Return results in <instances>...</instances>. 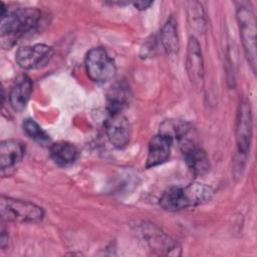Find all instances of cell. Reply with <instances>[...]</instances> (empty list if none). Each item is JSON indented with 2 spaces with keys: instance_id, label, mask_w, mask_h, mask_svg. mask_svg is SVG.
Returning a JSON list of instances; mask_svg holds the SVG:
<instances>
[{
  "instance_id": "9",
  "label": "cell",
  "mask_w": 257,
  "mask_h": 257,
  "mask_svg": "<svg viewBox=\"0 0 257 257\" xmlns=\"http://www.w3.org/2000/svg\"><path fill=\"white\" fill-rule=\"evenodd\" d=\"M104 130L108 141L113 147L123 149L128 145L132 128L128 119L122 113H108L104 121Z\"/></svg>"
},
{
  "instance_id": "7",
  "label": "cell",
  "mask_w": 257,
  "mask_h": 257,
  "mask_svg": "<svg viewBox=\"0 0 257 257\" xmlns=\"http://www.w3.org/2000/svg\"><path fill=\"white\" fill-rule=\"evenodd\" d=\"M253 134V118L252 110L249 100L246 97H242L238 104L236 122H235V136L236 144L239 154L247 155Z\"/></svg>"
},
{
  "instance_id": "1",
  "label": "cell",
  "mask_w": 257,
  "mask_h": 257,
  "mask_svg": "<svg viewBox=\"0 0 257 257\" xmlns=\"http://www.w3.org/2000/svg\"><path fill=\"white\" fill-rule=\"evenodd\" d=\"M214 191L202 183H192L186 187H171L160 198V206L169 212H177L188 207L204 204L211 200Z\"/></svg>"
},
{
  "instance_id": "18",
  "label": "cell",
  "mask_w": 257,
  "mask_h": 257,
  "mask_svg": "<svg viewBox=\"0 0 257 257\" xmlns=\"http://www.w3.org/2000/svg\"><path fill=\"white\" fill-rule=\"evenodd\" d=\"M22 126L24 133L33 141L41 144H45L49 141L48 135L41 128V126L34 119L26 118L23 121Z\"/></svg>"
},
{
  "instance_id": "20",
  "label": "cell",
  "mask_w": 257,
  "mask_h": 257,
  "mask_svg": "<svg viewBox=\"0 0 257 257\" xmlns=\"http://www.w3.org/2000/svg\"><path fill=\"white\" fill-rule=\"evenodd\" d=\"M152 4H153L152 1H137V2H134L135 7H136L137 9H139V10L148 9Z\"/></svg>"
},
{
  "instance_id": "12",
  "label": "cell",
  "mask_w": 257,
  "mask_h": 257,
  "mask_svg": "<svg viewBox=\"0 0 257 257\" xmlns=\"http://www.w3.org/2000/svg\"><path fill=\"white\" fill-rule=\"evenodd\" d=\"M173 141L169 135L164 133L153 137L149 143L146 167L153 168L167 162L171 155Z\"/></svg>"
},
{
  "instance_id": "16",
  "label": "cell",
  "mask_w": 257,
  "mask_h": 257,
  "mask_svg": "<svg viewBox=\"0 0 257 257\" xmlns=\"http://www.w3.org/2000/svg\"><path fill=\"white\" fill-rule=\"evenodd\" d=\"M177 24L175 17L171 16L162 27L159 35L160 44L168 54H176L180 47Z\"/></svg>"
},
{
  "instance_id": "11",
  "label": "cell",
  "mask_w": 257,
  "mask_h": 257,
  "mask_svg": "<svg viewBox=\"0 0 257 257\" xmlns=\"http://www.w3.org/2000/svg\"><path fill=\"white\" fill-rule=\"evenodd\" d=\"M185 157V162L191 173L197 177L206 175L210 170L209 157L195 141H188L180 145Z\"/></svg>"
},
{
  "instance_id": "5",
  "label": "cell",
  "mask_w": 257,
  "mask_h": 257,
  "mask_svg": "<svg viewBox=\"0 0 257 257\" xmlns=\"http://www.w3.org/2000/svg\"><path fill=\"white\" fill-rule=\"evenodd\" d=\"M87 76L96 83H105L113 78L115 65L106 50L102 47L91 48L85 56Z\"/></svg>"
},
{
  "instance_id": "19",
  "label": "cell",
  "mask_w": 257,
  "mask_h": 257,
  "mask_svg": "<svg viewBox=\"0 0 257 257\" xmlns=\"http://www.w3.org/2000/svg\"><path fill=\"white\" fill-rule=\"evenodd\" d=\"M193 4V9H191L192 11V16H190V18L192 19V26L195 28V29H198L199 31L202 30V26L205 25V22H204V15H203V9H202V5H200L198 3V7H195L194 6V3Z\"/></svg>"
},
{
  "instance_id": "17",
  "label": "cell",
  "mask_w": 257,
  "mask_h": 257,
  "mask_svg": "<svg viewBox=\"0 0 257 257\" xmlns=\"http://www.w3.org/2000/svg\"><path fill=\"white\" fill-rule=\"evenodd\" d=\"M50 157L59 166L74 163L78 157L76 147L68 142H57L50 147Z\"/></svg>"
},
{
  "instance_id": "6",
  "label": "cell",
  "mask_w": 257,
  "mask_h": 257,
  "mask_svg": "<svg viewBox=\"0 0 257 257\" xmlns=\"http://www.w3.org/2000/svg\"><path fill=\"white\" fill-rule=\"evenodd\" d=\"M142 235L149 247L160 255L180 256L181 245L177 240L152 223H144L141 227Z\"/></svg>"
},
{
  "instance_id": "21",
  "label": "cell",
  "mask_w": 257,
  "mask_h": 257,
  "mask_svg": "<svg viewBox=\"0 0 257 257\" xmlns=\"http://www.w3.org/2000/svg\"><path fill=\"white\" fill-rule=\"evenodd\" d=\"M8 244V234L4 230V228H1V235H0V246L2 249L5 248V246Z\"/></svg>"
},
{
  "instance_id": "3",
  "label": "cell",
  "mask_w": 257,
  "mask_h": 257,
  "mask_svg": "<svg viewBox=\"0 0 257 257\" xmlns=\"http://www.w3.org/2000/svg\"><path fill=\"white\" fill-rule=\"evenodd\" d=\"M2 220L19 223H39L44 217L40 206L24 200L2 196L0 201Z\"/></svg>"
},
{
  "instance_id": "8",
  "label": "cell",
  "mask_w": 257,
  "mask_h": 257,
  "mask_svg": "<svg viewBox=\"0 0 257 257\" xmlns=\"http://www.w3.org/2000/svg\"><path fill=\"white\" fill-rule=\"evenodd\" d=\"M52 55L53 49L51 46L39 43L19 48L15 53V60L21 68L30 70L46 65Z\"/></svg>"
},
{
  "instance_id": "2",
  "label": "cell",
  "mask_w": 257,
  "mask_h": 257,
  "mask_svg": "<svg viewBox=\"0 0 257 257\" xmlns=\"http://www.w3.org/2000/svg\"><path fill=\"white\" fill-rule=\"evenodd\" d=\"M41 19V12L33 7H19L1 16L0 32L2 42L14 41L23 34L34 30Z\"/></svg>"
},
{
  "instance_id": "13",
  "label": "cell",
  "mask_w": 257,
  "mask_h": 257,
  "mask_svg": "<svg viewBox=\"0 0 257 257\" xmlns=\"http://www.w3.org/2000/svg\"><path fill=\"white\" fill-rule=\"evenodd\" d=\"M32 88V80L26 74H20L16 77L9 92V102L14 110L22 111L26 107Z\"/></svg>"
},
{
  "instance_id": "15",
  "label": "cell",
  "mask_w": 257,
  "mask_h": 257,
  "mask_svg": "<svg viewBox=\"0 0 257 257\" xmlns=\"http://www.w3.org/2000/svg\"><path fill=\"white\" fill-rule=\"evenodd\" d=\"M131 98V88L124 81L113 84L106 97L108 113H122V110L130 104Z\"/></svg>"
},
{
  "instance_id": "4",
  "label": "cell",
  "mask_w": 257,
  "mask_h": 257,
  "mask_svg": "<svg viewBox=\"0 0 257 257\" xmlns=\"http://www.w3.org/2000/svg\"><path fill=\"white\" fill-rule=\"evenodd\" d=\"M240 38L245 56L253 70L256 71V18L252 9L239 6L236 11Z\"/></svg>"
},
{
  "instance_id": "14",
  "label": "cell",
  "mask_w": 257,
  "mask_h": 257,
  "mask_svg": "<svg viewBox=\"0 0 257 257\" xmlns=\"http://www.w3.org/2000/svg\"><path fill=\"white\" fill-rule=\"evenodd\" d=\"M24 145L16 140H5L0 145V168L2 173L16 167L23 159Z\"/></svg>"
},
{
  "instance_id": "10",
  "label": "cell",
  "mask_w": 257,
  "mask_h": 257,
  "mask_svg": "<svg viewBox=\"0 0 257 257\" xmlns=\"http://www.w3.org/2000/svg\"><path fill=\"white\" fill-rule=\"evenodd\" d=\"M186 70L192 84L200 88L204 82V59L199 41L195 36H191L187 45Z\"/></svg>"
}]
</instances>
